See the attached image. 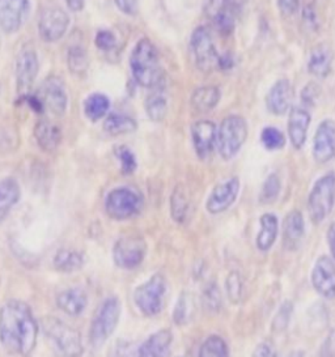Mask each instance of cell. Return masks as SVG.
Instances as JSON below:
<instances>
[{
	"mask_svg": "<svg viewBox=\"0 0 335 357\" xmlns=\"http://www.w3.org/2000/svg\"><path fill=\"white\" fill-rule=\"evenodd\" d=\"M233 64H234V61H233L232 55L227 54V55L220 56L219 64H218V66H219L221 70H230V68L233 67Z\"/></svg>",
	"mask_w": 335,
	"mask_h": 357,
	"instance_id": "49",
	"label": "cell"
},
{
	"mask_svg": "<svg viewBox=\"0 0 335 357\" xmlns=\"http://www.w3.org/2000/svg\"><path fill=\"white\" fill-rule=\"evenodd\" d=\"M216 126L211 121H199L191 127V137L195 152L200 160L209 158L216 142Z\"/></svg>",
	"mask_w": 335,
	"mask_h": 357,
	"instance_id": "19",
	"label": "cell"
},
{
	"mask_svg": "<svg viewBox=\"0 0 335 357\" xmlns=\"http://www.w3.org/2000/svg\"><path fill=\"white\" fill-rule=\"evenodd\" d=\"M261 142L263 147L270 151H276L285 146V137L281 130L275 127H266L262 131Z\"/></svg>",
	"mask_w": 335,
	"mask_h": 357,
	"instance_id": "38",
	"label": "cell"
},
{
	"mask_svg": "<svg viewBox=\"0 0 335 357\" xmlns=\"http://www.w3.org/2000/svg\"><path fill=\"white\" fill-rule=\"evenodd\" d=\"M190 47L194 55V61L202 73H211L219 64V54L207 28L198 26L190 40Z\"/></svg>",
	"mask_w": 335,
	"mask_h": 357,
	"instance_id": "9",
	"label": "cell"
},
{
	"mask_svg": "<svg viewBox=\"0 0 335 357\" xmlns=\"http://www.w3.org/2000/svg\"><path fill=\"white\" fill-rule=\"evenodd\" d=\"M43 331L63 357H80L83 355L82 336L71 326L52 317L45 319Z\"/></svg>",
	"mask_w": 335,
	"mask_h": 357,
	"instance_id": "4",
	"label": "cell"
},
{
	"mask_svg": "<svg viewBox=\"0 0 335 357\" xmlns=\"http://www.w3.org/2000/svg\"><path fill=\"white\" fill-rule=\"evenodd\" d=\"M198 357H230V351L223 337L212 335L200 347Z\"/></svg>",
	"mask_w": 335,
	"mask_h": 357,
	"instance_id": "36",
	"label": "cell"
},
{
	"mask_svg": "<svg viewBox=\"0 0 335 357\" xmlns=\"http://www.w3.org/2000/svg\"><path fill=\"white\" fill-rule=\"evenodd\" d=\"M31 11L29 0H0V28L7 34L16 33Z\"/></svg>",
	"mask_w": 335,
	"mask_h": 357,
	"instance_id": "14",
	"label": "cell"
},
{
	"mask_svg": "<svg viewBox=\"0 0 335 357\" xmlns=\"http://www.w3.org/2000/svg\"><path fill=\"white\" fill-rule=\"evenodd\" d=\"M21 197L20 186L13 178L0 181V221L16 206Z\"/></svg>",
	"mask_w": 335,
	"mask_h": 357,
	"instance_id": "28",
	"label": "cell"
},
{
	"mask_svg": "<svg viewBox=\"0 0 335 357\" xmlns=\"http://www.w3.org/2000/svg\"><path fill=\"white\" fill-rule=\"evenodd\" d=\"M220 89L215 85L198 88L191 96V106L198 113H209L220 101Z\"/></svg>",
	"mask_w": 335,
	"mask_h": 357,
	"instance_id": "27",
	"label": "cell"
},
{
	"mask_svg": "<svg viewBox=\"0 0 335 357\" xmlns=\"http://www.w3.org/2000/svg\"><path fill=\"white\" fill-rule=\"evenodd\" d=\"M253 357H279L275 347L270 342H263L258 344L253 352Z\"/></svg>",
	"mask_w": 335,
	"mask_h": 357,
	"instance_id": "46",
	"label": "cell"
},
{
	"mask_svg": "<svg viewBox=\"0 0 335 357\" xmlns=\"http://www.w3.org/2000/svg\"><path fill=\"white\" fill-rule=\"evenodd\" d=\"M114 3L119 11L128 16L136 15L139 7V0H114Z\"/></svg>",
	"mask_w": 335,
	"mask_h": 357,
	"instance_id": "44",
	"label": "cell"
},
{
	"mask_svg": "<svg viewBox=\"0 0 335 357\" xmlns=\"http://www.w3.org/2000/svg\"><path fill=\"white\" fill-rule=\"evenodd\" d=\"M313 158L318 164H326L335 158V122L326 119L317 127L313 139Z\"/></svg>",
	"mask_w": 335,
	"mask_h": 357,
	"instance_id": "16",
	"label": "cell"
},
{
	"mask_svg": "<svg viewBox=\"0 0 335 357\" xmlns=\"http://www.w3.org/2000/svg\"><path fill=\"white\" fill-rule=\"evenodd\" d=\"M290 357H304V352L303 351H295L290 355Z\"/></svg>",
	"mask_w": 335,
	"mask_h": 357,
	"instance_id": "51",
	"label": "cell"
},
{
	"mask_svg": "<svg viewBox=\"0 0 335 357\" xmlns=\"http://www.w3.org/2000/svg\"><path fill=\"white\" fill-rule=\"evenodd\" d=\"M83 255L75 250L63 249L57 252L54 258V267L61 273H73L83 267Z\"/></svg>",
	"mask_w": 335,
	"mask_h": 357,
	"instance_id": "32",
	"label": "cell"
},
{
	"mask_svg": "<svg viewBox=\"0 0 335 357\" xmlns=\"http://www.w3.org/2000/svg\"><path fill=\"white\" fill-rule=\"evenodd\" d=\"M335 204V174L329 173L314 183L313 189L309 194L308 210L311 219L315 224L324 221Z\"/></svg>",
	"mask_w": 335,
	"mask_h": 357,
	"instance_id": "6",
	"label": "cell"
},
{
	"mask_svg": "<svg viewBox=\"0 0 335 357\" xmlns=\"http://www.w3.org/2000/svg\"><path fill=\"white\" fill-rule=\"evenodd\" d=\"M279 192H281V179L278 176L271 174L263 183L261 191L262 203H267V204L272 203L278 198Z\"/></svg>",
	"mask_w": 335,
	"mask_h": 357,
	"instance_id": "39",
	"label": "cell"
},
{
	"mask_svg": "<svg viewBox=\"0 0 335 357\" xmlns=\"http://www.w3.org/2000/svg\"><path fill=\"white\" fill-rule=\"evenodd\" d=\"M34 137L37 144L45 152H54L62 142V132L59 127L46 119H42L34 127Z\"/></svg>",
	"mask_w": 335,
	"mask_h": 357,
	"instance_id": "25",
	"label": "cell"
},
{
	"mask_svg": "<svg viewBox=\"0 0 335 357\" xmlns=\"http://www.w3.org/2000/svg\"><path fill=\"white\" fill-rule=\"evenodd\" d=\"M318 95H320L318 86L315 84H308L302 92V100L305 105H314Z\"/></svg>",
	"mask_w": 335,
	"mask_h": 357,
	"instance_id": "45",
	"label": "cell"
},
{
	"mask_svg": "<svg viewBox=\"0 0 335 357\" xmlns=\"http://www.w3.org/2000/svg\"><path fill=\"white\" fill-rule=\"evenodd\" d=\"M83 107L85 116L96 122L107 114L110 100L103 93H94L84 101Z\"/></svg>",
	"mask_w": 335,
	"mask_h": 357,
	"instance_id": "33",
	"label": "cell"
},
{
	"mask_svg": "<svg viewBox=\"0 0 335 357\" xmlns=\"http://www.w3.org/2000/svg\"><path fill=\"white\" fill-rule=\"evenodd\" d=\"M121 312L122 305L117 297H109L98 306L89 330V342L94 348L103 346L113 335L121 318Z\"/></svg>",
	"mask_w": 335,
	"mask_h": 357,
	"instance_id": "3",
	"label": "cell"
},
{
	"mask_svg": "<svg viewBox=\"0 0 335 357\" xmlns=\"http://www.w3.org/2000/svg\"><path fill=\"white\" fill-rule=\"evenodd\" d=\"M188 206L190 204H188V194L185 191V188L178 185L170 198L172 218L174 221H177L178 224H182L188 219Z\"/></svg>",
	"mask_w": 335,
	"mask_h": 357,
	"instance_id": "34",
	"label": "cell"
},
{
	"mask_svg": "<svg viewBox=\"0 0 335 357\" xmlns=\"http://www.w3.org/2000/svg\"><path fill=\"white\" fill-rule=\"evenodd\" d=\"M68 25L70 17L67 12L58 6H52L42 11L38 33L45 43H57L66 34Z\"/></svg>",
	"mask_w": 335,
	"mask_h": 357,
	"instance_id": "11",
	"label": "cell"
},
{
	"mask_svg": "<svg viewBox=\"0 0 335 357\" xmlns=\"http://www.w3.org/2000/svg\"><path fill=\"white\" fill-rule=\"evenodd\" d=\"M194 307V303L191 300V296L184 292L179 296L178 298L177 305H176V309H174V313H173V319L177 325H185L188 324V321L191 319V315H193V309Z\"/></svg>",
	"mask_w": 335,
	"mask_h": 357,
	"instance_id": "37",
	"label": "cell"
},
{
	"mask_svg": "<svg viewBox=\"0 0 335 357\" xmlns=\"http://www.w3.org/2000/svg\"><path fill=\"white\" fill-rule=\"evenodd\" d=\"M291 313H292V304L291 303H285L281 307V310L278 312L276 317H275V321H274L275 330H284L287 327V325L290 324Z\"/></svg>",
	"mask_w": 335,
	"mask_h": 357,
	"instance_id": "43",
	"label": "cell"
},
{
	"mask_svg": "<svg viewBox=\"0 0 335 357\" xmlns=\"http://www.w3.org/2000/svg\"><path fill=\"white\" fill-rule=\"evenodd\" d=\"M167 292V282L163 275H154L146 283L139 285L134 292V301L137 309L147 315L154 317L163 309L164 296Z\"/></svg>",
	"mask_w": 335,
	"mask_h": 357,
	"instance_id": "8",
	"label": "cell"
},
{
	"mask_svg": "<svg viewBox=\"0 0 335 357\" xmlns=\"http://www.w3.org/2000/svg\"><path fill=\"white\" fill-rule=\"evenodd\" d=\"M155 91L149 93L146 98V112L147 116L154 122H161L168 112L167 97L163 93L161 85L154 88Z\"/></svg>",
	"mask_w": 335,
	"mask_h": 357,
	"instance_id": "30",
	"label": "cell"
},
{
	"mask_svg": "<svg viewBox=\"0 0 335 357\" xmlns=\"http://www.w3.org/2000/svg\"><path fill=\"white\" fill-rule=\"evenodd\" d=\"M146 241L139 236H126L115 242L113 248L114 263L124 270H133L146 258Z\"/></svg>",
	"mask_w": 335,
	"mask_h": 357,
	"instance_id": "10",
	"label": "cell"
},
{
	"mask_svg": "<svg viewBox=\"0 0 335 357\" xmlns=\"http://www.w3.org/2000/svg\"><path fill=\"white\" fill-rule=\"evenodd\" d=\"M40 70L38 56L31 45L24 46L16 59V84L21 96L29 95Z\"/></svg>",
	"mask_w": 335,
	"mask_h": 357,
	"instance_id": "12",
	"label": "cell"
},
{
	"mask_svg": "<svg viewBox=\"0 0 335 357\" xmlns=\"http://www.w3.org/2000/svg\"><path fill=\"white\" fill-rule=\"evenodd\" d=\"M327 243H329L332 255L335 259V221L330 225V228L327 231Z\"/></svg>",
	"mask_w": 335,
	"mask_h": 357,
	"instance_id": "48",
	"label": "cell"
},
{
	"mask_svg": "<svg viewBox=\"0 0 335 357\" xmlns=\"http://www.w3.org/2000/svg\"><path fill=\"white\" fill-rule=\"evenodd\" d=\"M240 191V181L236 177L227 179L215 186L207 200V211L212 215H218L228 210L237 199Z\"/></svg>",
	"mask_w": 335,
	"mask_h": 357,
	"instance_id": "17",
	"label": "cell"
},
{
	"mask_svg": "<svg viewBox=\"0 0 335 357\" xmlns=\"http://www.w3.org/2000/svg\"><path fill=\"white\" fill-rule=\"evenodd\" d=\"M40 327L29 305L12 300L0 310V342L3 347L19 356H29L34 351Z\"/></svg>",
	"mask_w": 335,
	"mask_h": 357,
	"instance_id": "1",
	"label": "cell"
},
{
	"mask_svg": "<svg viewBox=\"0 0 335 357\" xmlns=\"http://www.w3.org/2000/svg\"><path fill=\"white\" fill-rule=\"evenodd\" d=\"M115 155L121 162V169H122V173L124 174H133L135 172L136 167V158L134 156V153L126 147L117 148L115 151Z\"/></svg>",
	"mask_w": 335,
	"mask_h": 357,
	"instance_id": "41",
	"label": "cell"
},
{
	"mask_svg": "<svg viewBox=\"0 0 335 357\" xmlns=\"http://www.w3.org/2000/svg\"><path fill=\"white\" fill-rule=\"evenodd\" d=\"M67 64L73 74H85V71L88 70V66H89V58H88V54L85 52L83 46L75 45L68 50Z\"/></svg>",
	"mask_w": 335,
	"mask_h": 357,
	"instance_id": "35",
	"label": "cell"
},
{
	"mask_svg": "<svg viewBox=\"0 0 335 357\" xmlns=\"http://www.w3.org/2000/svg\"><path fill=\"white\" fill-rule=\"evenodd\" d=\"M67 7L73 12H80L85 6V0H66Z\"/></svg>",
	"mask_w": 335,
	"mask_h": 357,
	"instance_id": "50",
	"label": "cell"
},
{
	"mask_svg": "<svg viewBox=\"0 0 335 357\" xmlns=\"http://www.w3.org/2000/svg\"><path fill=\"white\" fill-rule=\"evenodd\" d=\"M261 231L257 236L255 245L261 252H267L272 248L278 237V218L272 213H265L260 219Z\"/></svg>",
	"mask_w": 335,
	"mask_h": 357,
	"instance_id": "29",
	"label": "cell"
},
{
	"mask_svg": "<svg viewBox=\"0 0 335 357\" xmlns=\"http://www.w3.org/2000/svg\"><path fill=\"white\" fill-rule=\"evenodd\" d=\"M136 127L137 125L131 116L117 114V113L106 116L104 122L105 132H107L112 137L131 134L135 131Z\"/></svg>",
	"mask_w": 335,
	"mask_h": 357,
	"instance_id": "31",
	"label": "cell"
},
{
	"mask_svg": "<svg viewBox=\"0 0 335 357\" xmlns=\"http://www.w3.org/2000/svg\"><path fill=\"white\" fill-rule=\"evenodd\" d=\"M38 98L43 109H47L52 116H62L66 113L68 97L66 85L59 76H49L40 88Z\"/></svg>",
	"mask_w": 335,
	"mask_h": 357,
	"instance_id": "13",
	"label": "cell"
},
{
	"mask_svg": "<svg viewBox=\"0 0 335 357\" xmlns=\"http://www.w3.org/2000/svg\"><path fill=\"white\" fill-rule=\"evenodd\" d=\"M96 46L103 50V52H110L113 50L117 45V38H115L114 33L107 31V29H103L98 31L96 34Z\"/></svg>",
	"mask_w": 335,
	"mask_h": 357,
	"instance_id": "42",
	"label": "cell"
},
{
	"mask_svg": "<svg viewBox=\"0 0 335 357\" xmlns=\"http://www.w3.org/2000/svg\"><path fill=\"white\" fill-rule=\"evenodd\" d=\"M248 137V125L240 116H227L220 125L218 146L224 160L234 158Z\"/></svg>",
	"mask_w": 335,
	"mask_h": 357,
	"instance_id": "5",
	"label": "cell"
},
{
	"mask_svg": "<svg viewBox=\"0 0 335 357\" xmlns=\"http://www.w3.org/2000/svg\"><path fill=\"white\" fill-rule=\"evenodd\" d=\"M57 304L66 314L80 315L87 307L88 297L82 288H71L58 296Z\"/></svg>",
	"mask_w": 335,
	"mask_h": 357,
	"instance_id": "26",
	"label": "cell"
},
{
	"mask_svg": "<svg viewBox=\"0 0 335 357\" xmlns=\"http://www.w3.org/2000/svg\"><path fill=\"white\" fill-rule=\"evenodd\" d=\"M314 289L325 298L335 297V264L329 257H321L312 271Z\"/></svg>",
	"mask_w": 335,
	"mask_h": 357,
	"instance_id": "18",
	"label": "cell"
},
{
	"mask_svg": "<svg viewBox=\"0 0 335 357\" xmlns=\"http://www.w3.org/2000/svg\"><path fill=\"white\" fill-rule=\"evenodd\" d=\"M130 67L136 83L144 88H157L163 85L164 73L155 45L148 38L136 43L131 56Z\"/></svg>",
	"mask_w": 335,
	"mask_h": 357,
	"instance_id": "2",
	"label": "cell"
},
{
	"mask_svg": "<svg viewBox=\"0 0 335 357\" xmlns=\"http://www.w3.org/2000/svg\"><path fill=\"white\" fill-rule=\"evenodd\" d=\"M142 195L128 188H118L110 191L105 200L106 213L114 220L131 219L142 211Z\"/></svg>",
	"mask_w": 335,
	"mask_h": 357,
	"instance_id": "7",
	"label": "cell"
},
{
	"mask_svg": "<svg viewBox=\"0 0 335 357\" xmlns=\"http://www.w3.org/2000/svg\"><path fill=\"white\" fill-rule=\"evenodd\" d=\"M333 50L327 43L317 45L312 50L309 62H308V70L309 73L315 77H326L330 74L333 67Z\"/></svg>",
	"mask_w": 335,
	"mask_h": 357,
	"instance_id": "24",
	"label": "cell"
},
{
	"mask_svg": "<svg viewBox=\"0 0 335 357\" xmlns=\"http://www.w3.org/2000/svg\"><path fill=\"white\" fill-rule=\"evenodd\" d=\"M278 6H279L283 15L288 17L297 12L299 6H300V0H278Z\"/></svg>",
	"mask_w": 335,
	"mask_h": 357,
	"instance_id": "47",
	"label": "cell"
},
{
	"mask_svg": "<svg viewBox=\"0 0 335 357\" xmlns=\"http://www.w3.org/2000/svg\"><path fill=\"white\" fill-rule=\"evenodd\" d=\"M225 289L228 298L233 304H237L242 296V282H241L240 273L233 271L228 275L225 280Z\"/></svg>",
	"mask_w": 335,
	"mask_h": 357,
	"instance_id": "40",
	"label": "cell"
},
{
	"mask_svg": "<svg viewBox=\"0 0 335 357\" xmlns=\"http://www.w3.org/2000/svg\"><path fill=\"white\" fill-rule=\"evenodd\" d=\"M172 344L173 334L170 330H160L139 347L136 357H169L172 354Z\"/></svg>",
	"mask_w": 335,
	"mask_h": 357,
	"instance_id": "20",
	"label": "cell"
},
{
	"mask_svg": "<svg viewBox=\"0 0 335 357\" xmlns=\"http://www.w3.org/2000/svg\"><path fill=\"white\" fill-rule=\"evenodd\" d=\"M204 13L220 33L227 36L233 32L236 24L233 0H206Z\"/></svg>",
	"mask_w": 335,
	"mask_h": 357,
	"instance_id": "15",
	"label": "cell"
},
{
	"mask_svg": "<svg viewBox=\"0 0 335 357\" xmlns=\"http://www.w3.org/2000/svg\"><path fill=\"white\" fill-rule=\"evenodd\" d=\"M305 234V221L300 211H291L283 222V243L288 250H296Z\"/></svg>",
	"mask_w": 335,
	"mask_h": 357,
	"instance_id": "23",
	"label": "cell"
},
{
	"mask_svg": "<svg viewBox=\"0 0 335 357\" xmlns=\"http://www.w3.org/2000/svg\"><path fill=\"white\" fill-rule=\"evenodd\" d=\"M311 114L306 109L296 106L293 107L290 113L288 119V135L292 143L293 147L296 149H302L306 142L308 128L311 125Z\"/></svg>",
	"mask_w": 335,
	"mask_h": 357,
	"instance_id": "22",
	"label": "cell"
},
{
	"mask_svg": "<svg viewBox=\"0 0 335 357\" xmlns=\"http://www.w3.org/2000/svg\"><path fill=\"white\" fill-rule=\"evenodd\" d=\"M293 101L292 85L288 80H279L272 85L266 97V105L274 116H284Z\"/></svg>",
	"mask_w": 335,
	"mask_h": 357,
	"instance_id": "21",
	"label": "cell"
}]
</instances>
